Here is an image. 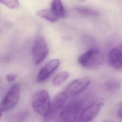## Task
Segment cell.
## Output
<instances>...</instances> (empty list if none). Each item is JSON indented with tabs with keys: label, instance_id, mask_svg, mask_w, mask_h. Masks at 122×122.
Instances as JSON below:
<instances>
[{
	"label": "cell",
	"instance_id": "cell-1",
	"mask_svg": "<svg viewBox=\"0 0 122 122\" xmlns=\"http://www.w3.org/2000/svg\"><path fill=\"white\" fill-rule=\"evenodd\" d=\"M104 59L101 52L98 49L92 48L81 54L78 59L79 64L84 68L94 69L102 65Z\"/></svg>",
	"mask_w": 122,
	"mask_h": 122
},
{
	"label": "cell",
	"instance_id": "cell-8",
	"mask_svg": "<svg viewBox=\"0 0 122 122\" xmlns=\"http://www.w3.org/2000/svg\"><path fill=\"white\" fill-rule=\"evenodd\" d=\"M60 64L58 59H51L45 64L38 72L36 81L38 83H41L47 80L58 68Z\"/></svg>",
	"mask_w": 122,
	"mask_h": 122
},
{
	"label": "cell",
	"instance_id": "cell-20",
	"mask_svg": "<svg viewBox=\"0 0 122 122\" xmlns=\"http://www.w3.org/2000/svg\"><path fill=\"white\" fill-rule=\"evenodd\" d=\"M2 111H1V110H0V118L1 117V115H2Z\"/></svg>",
	"mask_w": 122,
	"mask_h": 122
},
{
	"label": "cell",
	"instance_id": "cell-22",
	"mask_svg": "<svg viewBox=\"0 0 122 122\" xmlns=\"http://www.w3.org/2000/svg\"></svg>",
	"mask_w": 122,
	"mask_h": 122
},
{
	"label": "cell",
	"instance_id": "cell-19",
	"mask_svg": "<svg viewBox=\"0 0 122 122\" xmlns=\"http://www.w3.org/2000/svg\"><path fill=\"white\" fill-rule=\"evenodd\" d=\"M117 114V117H118V119L120 121H121L122 120V104H121V103H120L119 107H118Z\"/></svg>",
	"mask_w": 122,
	"mask_h": 122
},
{
	"label": "cell",
	"instance_id": "cell-18",
	"mask_svg": "<svg viewBox=\"0 0 122 122\" xmlns=\"http://www.w3.org/2000/svg\"><path fill=\"white\" fill-rule=\"evenodd\" d=\"M17 78V75L15 73H10L8 74H7L6 76V80L9 82H11L13 81Z\"/></svg>",
	"mask_w": 122,
	"mask_h": 122
},
{
	"label": "cell",
	"instance_id": "cell-9",
	"mask_svg": "<svg viewBox=\"0 0 122 122\" xmlns=\"http://www.w3.org/2000/svg\"><path fill=\"white\" fill-rule=\"evenodd\" d=\"M91 79L88 77H82L71 82L66 87L67 92L70 95H77L83 91L90 84Z\"/></svg>",
	"mask_w": 122,
	"mask_h": 122
},
{
	"label": "cell",
	"instance_id": "cell-15",
	"mask_svg": "<svg viewBox=\"0 0 122 122\" xmlns=\"http://www.w3.org/2000/svg\"><path fill=\"white\" fill-rule=\"evenodd\" d=\"M0 3L11 9H16L19 7L18 0H0Z\"/></svg>",
	"mask_w": 122,
	"mask_h": 122
},
{
	"label": "cell",
	"instance_id": "cell-10",
	"mask_svg": "<svg viewBox=\"0 0 122 122\" xmlns=\"http://www.w3.org/2000/svg\"><path fill=\"white\" fill-rule=\"evenodd\" d=\"M110 64L116 69H120L122 67V47L120 44L112 49L108 56Z\"/></svg>",
	"mask_w": 122,
	"mask_h": 122
},
{
	"label": "cell",
	"instance_id": "cell-16",
	"mask_svg": "<svg viewBox=\"0 0 122 122\" xmlns=\"http://www.w3.org/2000/svg\"><path fill=\"white\" fill-rule=\"evenodd\" d=\"M77 10L79 11V12L83 14L84 15H96L97 14V13L95 12L93 10L87 9H85L83 8H77Z\"/></svg>",
	"mask_w": 122,
	"mask_h": 122
},
{
	"label": "cell",
	"instance_id": "cell-5",
	"mask_svg": "<svg viewBox=\"0 0 122 122\" xmlns=\"http://www.w3.org/2000/svg\"><path fill=\"white\" fill-rule=\"evenodd\" d=\"M49 54V48L44 39L37 37L32 46V56L34 63L39 65L47 58Z\"/></svg>",
	"mask_w": 122,
	"mask_h": 122
},
{
	"label": "cell",
	"instance_id": "cell-14",
	"mask_svg": "<svg viewBox=\"0 0 122 122\" xmlns=\"http://www.w3.org/2000/svg\"><path fill=\"white\" fill-rule=\"evenodd\" d=\"M28 113L27 110L18 112L11 116L9 122H24L27 118Z\"/></svg>",
	"mask_w": 122,
	"mask_h": 122
},
{
	"label": "cell",
	"instance_id": "cell-21",
	"mask_svg": "<svg viewBox=\"0 0 122 122\" xmlns=\"http://www.w3.org/2000/svg\"><path fill=\"white\" fill-rule=\"evenodd\" d=\"M80 1H85V0H79Z\"/></svg>",
	"mask_w": 122,
	"mask_h": 122
},
{
	"label": "cell",
	"instance_id": "cell-7",
	"mask_svg": "<svg viewBox=\"0 0 122 122\" xmlns=\"http://www.w3.org/2000/svg\"><path fill=\"white\" fill-rule=\"evenodd\" d=\"M67 93L65 92H60L54 96L51 101L47 114L43 117L45 122L51 121L62 109L67 100Z\"/></svg>",
	"mask_w": 122,
	"mask_h": 122
},
{
	"label": "cell",
	"instance_id": "cell-12",
	"mask_svg": "<svg viewBox=\"0 0 122 122\" xmlns=\"http://www.w3.org/2000/svg\"><path fill=\"white\" fill-rule=\"evenodd\" d=\"M37 15L43 19H46L51 22H55L57 21L59 19L51 11V9H42L36 13Z\"/></svg>",
	"mask_w": 122,
	"mask_h": 122
},
{
	"label": "cell",
	"instance_id": "cell-3",
	"mask_svg": "<svg viewBox=\"0 0 122 122\" xmlns=\"http://www.w3.org/2000/svg\"><path fill=\"white\" fill-rule=\"evenodd\" d=\"M50 103L49 92L46 90H41L36 92L33 96L31 106L37 113L44 117L48 112Z\"/></svg>",
	"mask_w": 122,
	"mask_h": 122
},
{
	"label": "cell",
	"instance_id": "cell-17",
	"mask_svg": "<svg viewBox=\"0 0 122 122\" xmlns=\"http://www.w3.org/2000/svg\"><path fill=\"white\" fill-rule=\"evenodd\" d=\"M106 87L109 91H114L119 87V84L117 82H109L106 84Z\"/></svg>",
	"mask_w": 122,
	"mask_h": 122
},
{
	"label": "cell",
	"instance_id": "cell-6",
	"mask_svg": "<svg viewBox=\"0 0 122 122\" xmlns=\"http://www.w3.org/2000/svg\"><path fill=\"white\" fill-rule=\"evenodd\" d=\"M20 96V85L15 84L11 87L0 103V109L1 111L6 112L14 107L18 103Z\"/></svg>",
	"mask_w": 122,
	"mask_h": 122
},
{
	"label": "cell",
	"instance_id": "cell-11",
	"mask_svg": "<svg viewBox=\"0 0 122 122\" xmlns=\"http://www.w3.org/2000/svg\"><path fill=\"white\" fill-rule=\"evenodd\" d=\"M51 6L50 9L59 19L64 18L65 17V10L61 0H52Z\"/></svg>",
	"mask_w": 122,
	"mask_h": 122
},
{
	"label": "cell",
	"instance_id": "cell-4",
	"mask_svg": "<svg viewBox=\"0 0 122 122\" xmlns=\"http://www.w3.org/2000/svg\"><path fill=\"white\" fill-rule=\"evenodd\" d=\"M104 104L102 99H98L83 109L81 112L78 122H91L98 115Z\"/></svg>",
	"mask_w": 122,
	"mask_h": 122
},
{
	"label": "cell",
	"instance_id": "cell-13",
	"mask_svg": "<svg viewBox=\"0 0 122 122\" xmlns=\"http://www.w3.org/2000/svg\"><path fill=\"white\" fill-rule=\"evenodd\" d=\"M70 73L66 71L59 72L53 78V84L55 87L61 86L65 81L69 77Z\"/></svg>",
	"mask_w": 122,
	"mask_h": 122
},
{
	"label": "cell",
	"instance_id": "cell-2",
	"mask_svg": "<svg viewBox=\"0 0 122 122\" xmlns=\"http://www.w3.org/2000/svg\"><path fill=\"white\" fill-rule=\"evenodd\" d=\"M82 107L83 103L80 100L70 102L62 108L59 115L58 122H75Z\"/></svg>",
	"mask_w": 122,
	"mask_h": 122
}]
</instances>
